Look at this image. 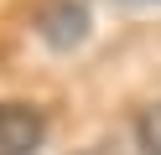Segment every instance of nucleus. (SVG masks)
<instances>
[{"mask_svg": "<svg viewBox=\"0 0 161 155\" xmlns=\"http://www.w3.org/2000/svg\"><path fill=\"white\" fill-rule=\"evenodd\" d=\"M36 31H42V41H47V47L73 52L78 41L88 36V10L78 5V0H47V5H42V16H36Z\"/></svg>", "mask_w": 161, "mask_h": 155, "instance_id": "nucleus-2", "label": "nucleus"}, {"mask_svg": "<svg viewBox=\"0 0 161 155\" xmlns=\"http://www.w3.org/2000/svg\"><path fill=\"white\" fill-rule=\"evenodd\" d=\"M135 140H140V150H146V155H161V103H151V109L140 114Z\"/></svg>", "mask_w": 161, "mask_h": 155, "instance_id": "nucleus-3", "label": "nucleus"}, {"mask_svg": "<svg viewBox=\"0 0 161 155\" xmlns=\"http://www.w3.org/2000/svg\"><path fill=\"white\" fill-rule=\"evenodd\" d=\"M119 5H161V0H119Z\"/></svg>", "mask_w": 161, "mask_h": 155, "instance_id": "nucleus-4", "label": "nucleus"}, {"mask_svg": "<svg viewBox=\"0 0 161 155\" xmlns=\"http://www.w3.org/2000/svg\"><path fill=\"white\" fill-rule=\"evenodd\" d=\"M47 119L31 103H0V155H36Z\"/></svg>", "mask_w": 161, "mask_h": 155, "instance_id": "nucleus-1", "label": "nucleus"}]
</instances>
